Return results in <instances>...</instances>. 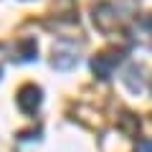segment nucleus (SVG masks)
I'll return each mask as SVG.
<instances>
[{
    "label": "nucleus",
    "instance_id": "f03ea898",
    "mask_svg": "<svg viewBox=\"0 0 152 152\" xmlns=\"http://www.w3.org/2000/svg\"><path fill=\"white\" fill-rule=\"evenodd\" d=\"M38 104H41V89L36 84H28V86H23L18 91V107L26 114H33L38 109Z\"/></svg>",
    "mask_w": 152,
    "mask_h": 152
},
{
    "label": "nucleus",
    "instance_id": "7ed1b4c3",
    "mask_svg": "<svg viewBox=\"0 0 152 152\" xmlns=\"http://www.w3.org/2000/svg\"><path fill=\"white\" fill-rule=\"evenodd\" d=\"M76 48H71V51H64V43L61 46H56V56H53V66L56 69H71V66L76 64Z\"/></svg>",
    "mask_w": 152,
    "mask_h": 152
},
{
    "label": "nucleus",
    "instance_id": "20e7f679",
    "mask_svg": "<svg viewBox=\"0 0 152 152\" xmlns=\"http://www.w3.org/2000/svg\"><path fill=\"white\" fill-rule=\"evenodd\" d=\"M137 152H152V142H150V140L137 142Z\"/></svg>",
    "mask_w": 152,
    "mask_h": 152
},
{
    "label": "nucleus",
    "instance_id": "f257e3e1",
    "mask_svg": "<svg viewBox=\"0 0 152 152\" xmlns=\"http://www.w3.org/2000/svg\"><path fill=\"white\" fill-rule=\"evenodd\" d=\"M122 61V53L119 51H109V53H99L96 58L91 61V69H94V74L99 76V79H109L112 76V71H114V66Z\"/></svg>",
    "mask_w": 152,
    "mask_h": 152
},
{
    "label": "nucleus",
    "instance_id": "39448f33",
    "mask_svg": "<svg viewBox=\"0 0 152 152\" xmlns=\"http://www.w3.org/2000/svg\"><path fill=\"white\" fill-rule=\"evenodd\" d=\"M145 26H147V28H152V15L147 18V20H145Z\"/></svg>",
    "mask_w": 152,
    "mask_h": 152
}]
</instances>
